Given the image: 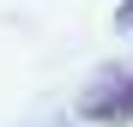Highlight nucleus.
I'll list each match as a JSON object with an SVG mask.
<instances>
[{
  "label": "nucleus",
  "mask_w": 133,
  "mask_h": 127,
  "mask_svg": "<svg viewBox=\"0 0 133 127\" xmlns=\"http://www.w3.org/2000/svg\"><path fill=\"white\" fill-rule=\"evenodd\" d=\"M85 115H91V121H121V115H133V79L121 85V97H85Z\"/></svg>",
  "instance_id": "obj_1"
},
{
  "label": "nucleus",
  "mask_w": 133,
  "mask_h": 127,
  "mask_svg": "<svg viewBox=\"0 0 133 127\" xmlns=\"http://www.w3.org/2000/svg\"><path fill=\"white\" fill-rule=\"evenodd\" d=\"M115 24H121V30H133V0H121V12H115Z\"/></svg>",
  "instance_id": "obj_2"
}]
</instances>
